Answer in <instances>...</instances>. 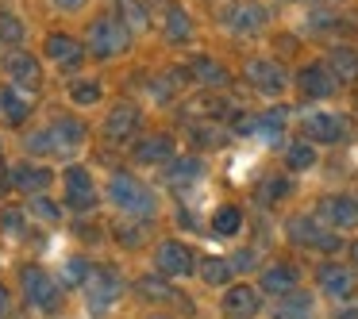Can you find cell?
Returning a JSON list of instances; mask_svg holds the SVG:
<instances>
[{"mask_svg": "<svg viewBox=\"0 0 358 319\" xmlns=\"http://www.w3.org/2000/svg\"><path fill=\"white\" fill-rule=\"evenodd\" d=\"M24 39H27L24 20H20L16 12H0V47L20 50V47H24Z\"/></svg>", "mask_w": 358, "mask_h": 319, "instance_id": "cell-32", "label": "cell"}, {"mask_svg": "<svg viewBox=\"0 0 358 319\" xmlns=\"http://www.w3.org/2000/svg\"><path fill=\"white\" fill-rule=\"evenodd\" d=\"M224 27L231 35H255L266 27V8L258 0H235L231 8L224 12Z\"/></svg>", "mask_w": 358, "mask_h": 319, "instance_id": "cell-17", "label": "cell"}, {"mask_svg": "<svg viewBox=\"0 0 358 319\" xmlns=\"http://www.w3.org/2000/svg\"><path fill=\"white\" fill-rule=\"evenodd\" d=\"M8 181H12V188H16V193L43 196L50 185H55V173H50L43 162H16L8 170Z\"/></svg>", "mask_w": 358, "mask_h": 319, "instance_id": "cell-16", "label": "cell"}, {"mask_svg": "<svg viewBox=\"0 0 358 319\" xmlns=\"http://www.w3.org/2000/svg\"><path fill=\"white\" fill-rule=\"evenodd\" d=\"M196 277L208 288H227V285H235V265H231V258H201Z\"/></svg>", "mask_w": 358, "mask_h": 319, "instance_id": "cell-26", "label": "cell"}, {"mask_svg": "<svg viewBox=\"0 0 358 319\" xmlns=\"http://www.w3.org/2000/svg\"><path fill=\"white\" fill-rule=\"evenodd\" d=\"M50 4H55V8H62V12H81L89 0H50Z\"/></svg>", "mask_w": 358, "mask_h": 319, "instance_id": "cell-45", "label": "cell"}, {"mask_svg": "<svg viewBox=\"0 0 358 319\" xmlns=\"http://www.w3.org/2000/svg\"><path fill=\"white\" fill-rule=\"evenodd\" d=\"M173 150H178L173 135L155 131V135H147V139H139V142H135L131 158H135L139 165H170V162H173Z\"/></svg>", "mask_w": 358, "mask_h": 319, "instance_id": "cell-21", "label": "cell"}, {"mask_svg": "<svg viewBox=\"0 0 358 319\" xmlns=\"http://www.w3.org/2000/svg\"><path fill=\"white\" fill-rule=\"evenodd\" d=\"M316 142H308V139H293L285 147V170L289 173H304V170H312L316 165Z\"/></svg>", "mask_w": 358, "mask_h": 319, "instance_id": "cell-28", "label": "cell"}, {"mask_svg": "<svg viewBox=\"0 0 358 319\" xmlns=\"http://www.w3.org/2000/svg\"><path fill=\"white\" fill-rule=\"evenodd\" d=\"M304 139L316 147H339L350 139V119L339 112H308L304 116Z\"/></svg>", "mask_w": 358, "mask_h": 319, "instance_id": "cell-8", "label": "cell"}, {"mask_svg": "<svg viewBox=\"0 0 358 319\" xmlns=\"http://www.w3.org/2000/svg\"><path fill=\"white\" fill-rule=\"evenodd\" d=\"M104 200L131 219H155L158 216V196L135 173H120V170L112 173L108 185H104Z\"/></svg>", "mask_w": 358, "mask_h": 319, "instance_id": "cell-1", "label": "cell"}, {"mask_svg": "<svg viewBox=\"0 0 358 319\" xmlns=\"http://www.w3.org/2000/svg\"><path fill=\"white\" fill-rule=\"evenodd\" d=\"M50 135H55V142H58V154H70V150L85 147L89 124L78 116H55L50 119Z\"/></svg>", "mask_w": 358, "mask_h": 319, "instance_id": "cell-23", "label": "cell"}, {"mask_svg": "<svg viewBox=\"0 0 358 319\" xmlns=\"http://www.w3.org/2000/svg\"><path fill=\"white\" fill-rule=\"evenodd\" d=\"M62 204L70 212H93L101 204V188H96L93 173L85 165H70L62 173Z\"/></svg>", "mask_w": 358, "mask_h": 319, "instance_id": "cell-7", "label": "cell"}, {"mask_svg": "<svg viewBox=\"0 0 358 319\" xmlns=\"http://www.w3.org/2000/svg\"><path fill=\"white\" fill-rule=\"evenodd\" d=\"M0 170H4V165H0ZM4 185H12V181L4 177V173H0V193H4Z\"/></svg>", "mask_w": 358, "mask_h": 319, "instance_id": "cell-47", "label": "cell"}, {"mask_svg": "<svg viewBox=\"0 0 358 319\" xmlns=\"http://www.w3.org/2000/svg\"><path fill=\"white\" fill-rule=\"evenodd\" d=\"M8 316H12V288L0 285V319H8Z\"/></svg>", "mask_w": 358, "mask_h": 319, "instance_id": "cell-43", "label": "cell"}, {"mask_svg": "<svg viewBox=\"0 0 358 319\" xmlns=\"http://www.w3.org/2000/svg\"><path fill=\"white\" fill-rule=\"evenodd\" d=\"M285 235H289V242H296V246H304V250H320V254H335V250L343 246V235L331 231V227H324L316 216H289Z\"/></svg>", "mask_w": 358, "mask_h": 319, "instance_id": "cell-5", "label": "cell"}, {"mask_svg": "<svg viewBox=\"0 0 358 319\" xmlns=\"http://www.w3.org/2000/svg\"><path fill=\"white\" fill-rule=\"evenodd\" d=\"M289 177H270V181H262V188H258V200L262 204H278L281 196H289Z\"/></svg>", "mask_w": 358, "mask_h": 319, "instance_id": "cell-40", "label": "cell"}, {"mask_svg": "<svg viewBox=\"0 0 358 319\" xmlns=\"http://www.w3.org/2000/svg\"><path fill=\"white\" fill-rule=\"evenodd\" d=\"M0 231L8 239H24L27 231V208H4L0 212Z\"/></svg>", "mask_w": 358, "mask_h": 319, "instance_id": "cell-36", "label": "cell"}, {"mask_svg": "<svg viewBox=\"0 0 358 319\" xmlns=\"http://www.w3.org/2000/svg\"><path fill=\"white\" fill-rule=\"evenodd\" d=\"M4 73H8V85H16L20 93H39L43 85V66L31 50H8L4 54Z\"/></svg>", "mask_w": 358, "mask_h": 319, "instance_id": "cell-12", "label": "cell"}, {"mask_svg": "<svg viewBox=\"0 0 358 319\" xmlns=\"http://www.w3.org/2000/svg\"><path fill=\"white\" fill-rule=\"evenodd\" d=\"M335 319H358V304L355 300L339 304V308H335Z\"/></svg>", "mask_w": 358, "mask_h": 319, "instance_id": "cell-44", "label": "cell"}, {"mask_svg": "<svg viewBox=\"0 0 358 319\" xmlns=\"http://www.w3.org/2000/svg\"><path fill=\"white\" fill-rule=\"evenodd\" d=\"M101 96H104L101 81H93V77H85V81H70V101L78 104V108H89V104H96Z\"/></svg>", "mask_w": 358, "mask_h": 319, "instance_id": "cell-35", "label": "cell"}, {"mask_svg": "<svg viewBox=\"0 0 358 319\" xmlns=\"http://www.w3.org/2000/svg\"><path fill=\"white\" fill-rule=\"evenodd\" d=\"M150 262H155V273H162V277H170V281H181V277H193L196 265H201V258L193 254L189 242L162 239L155 246V254H150Z\"/></svg>", "mask_w": 358, "mask_h": 319, "instance_id": "cell-6", "label": "cell"}, {"mask_svg": "<svg viewBox=\"0 0 358 319\" xmlns=\"http://www.w3.org/2000/svg\"><path fill=\"white\" fill-rule=\"evenodd\" d=\"M147 319H170V316H158V311H155V316H147Z\"/></svg>", "mask_w": 358, "mask_h": 319, "instance_id": "cell-48", "label": "cell"}, {"mask_svg": "<svg viewBox=\"0 0 358 319\" xmlns=\"http://www.w3.org/2000/svg\"><path fill=\"white\" fill-rule=\"evenodd\" d=\"M135 288H139V292L147 296V300H173V288L166 285V277H162V273H158V277H143Z\"/></svg>", "mask_w": 358, "mask_h": 319, "instance_id": "cell-39", "label": "cell"}, {"mask_svg": "<svg viewBox=\"0 0 358 319\" xmlns=\"http://www.w3.org/2000/svg\"><path fill=\"white\" fill-rule=\"evenodd\" d=\"M243 73H247V81L258 89V93H266V96H281V93L289 89L285 66H278L273 58H250Z\"/></svg>", "mask_w": 358, "mask_h": 319, "instance_id": "cell-14", "label": "cell"}, {"mask_svg": "<svg viewBox=\"0 0 358 319\" xmlns=\"http://www.w3.org/2000/svg\"><path fill=\"white\" fill-rule=\"evenodd\" d=\"M327 70L335 73V81H355L358 77V54L350 47H331V54H327Z\"/></svg>", "mask_w": 358, "mask_h": 319, "instance_id": "cell-31", "label": "cell"}, {"mask_svg": "<svg viewBox=\"0 0 358 319\" xmlns=\"http://www.w3.org/2000/svg\"><path fill=\"white\" fill-rule=\"evenodd\" d=\"M43 54L50 58V62L58 66V70H78L81 62H85V43H78L73 35H47V43H43Z\"/></svg>", "mask_w": 358, "mask_h": 319, "instance_id": "cell-19", "label": "cell"}, {"mask_svg": "<svg viewBox=\"0 0 358 319\" xmlns=\"http://www.w3.org/2000/svg\"><path fill=\"white\" fill-rule=\"evenodd\" d=\"M350 262H355V269H358V239L350 242Z\"/></svg>", "mask_w": 358, "mask_h": 319, "instance_id": "cell-46", "label": "cell"}, {"mask_svg": "<svg viewBox=\"0 0 358 319\" xmlns=\"http://www.w3.org/2000/svg\"><path fill=\"white\" fill-rule=\"evenodd\" d=\"M296 85H301V93L308 96V101H327V96L339 89V81H335L331 70H327V62H308L301 73H296Z\"/></svg>", "mask_w": 358, "mask_h": 319, "instance_id": "cell-20", "label": "cell"}, {"mask_svg": "<svg viewBox=\"0 0 358 319\" xmlns=\"http://www.w3.org/2000/svg\"><path fill=\"white\" fill-rule=\"evenodd\" d=\"M270 319H320L316 292L296 288V292H289V296H278L273 308H270Z\"/></svg>", "mask_w": 358, "mask_h": 319, "instance_id": "cell-22", "label": "cell"}, {"mask_svg": "<svg viewBox=\"0 0 358 319\" xmlns=\"http://www.w3.org/2000/svg\"><path fill=\"white\" fill-rule=\"evenodd\" d=\"M116 8H120V16H124V24L131 27V31H147L150 27V12H147L143 0H116Z\"/></svg>", "mask_w": 358, "mask_h": 319, "instance_id": "cell-34", "label": "cell"}, {"mask_svg": "<svg viewBox=\"0 0 358 319\" xmlns=\"http://www.w3.org/2000/svg\"><path fill=\"white\" fill-rule=\"evenodd\" d=\"M127 47H131V27H127L116 12H104V16H96L93 24H89L85 50L93 58H120V54H127Z\"/></svg>", "mask_w": 358, "mask_h": 319, "instance_id": "cell-3", "label": "cell"}, {"mask_svg": "<svg viewBox=\"0 0 358 319\" xmlns=\"http://www.w3.org/2000/svg\"><path fill=\"white\" fill-rule=\"evenodd\" d=\"M316 219L331 231H355L358 227V196H347V193H335V196H324L316 204Z\"/></svg>", "mask_w": 358, "mask_h": 319, "instance_id": "cell-11", "label": "cell"}, {"mask_svg": "<svg viewBox=\"0 0 358 319\" xmlns=\"http://www.w3.org/2000/svg\"><path fill=\"white\" fill-rule=\"evenodd\" d=\"M258 288H262L266 296H289L301 288V269H296L293 262H270L262 273H258Z\"/></svg>", "mask_w": 358, "mask_h": 319, "instance_id": "cell-15", "label": "cell"}, {"mask_svg": "<svg viewBox=\"0 0 358 319\" xmlns=\"http://www.w3.org/2000/svg\"><path fill=\"white\" fill-rule=\"evenodd\" d=\"M235 131L255 135V139H262V142H278V139H285V112L270 108V112H262V116H243L239 124H235Z\"/></svg>", "mask_w": 358, "mask_h": 319, "instance_id": "cell-18", "label": "cell"}, {"mask_svg": "<svg viewBox=\"0 0 358 319\" xmlns=\"http://www.w3.org/2000/svg\"><path fill=\"white\" fill-rule=\"evenodd\" d=\"M20 292H24L27 308L39 311V316H58V311H62V300H66L62 281L50 269H43V265H24V269H20Z\"/></svg>", "mask_w": 358, "mask_h": 319, "instance_id": "cell-2", "label": "cell"}, {"mask_svg": "<svg viewBox=\"0 0 358 319\" xmlns=\"http://www.w3.org/2000/svg\"><path fill=\"white\" fill-rule=\"evenodd\" d=\"M27 116H31V101H27V93H20L16 85H0V119L12 127L27 124Z\"/></svg>", "mask_w": 358, "mask_h": 319, "instance_id": "cell-25", "label": "cell"}, {"mask_svg": "<svg viewBox=\"0 0 358 319\" xmlns=\"http://www.w3.org/2000/svg\"><path fill=\"white\" fill-rule=\"evenodd\" d=\"M27 216H31V219H47V223H58V219H62V208L43 193V196H31V200H27Z\"/></svg>", "mask_w": 358, "mask_h": 319, "instance_id": "cell-38", "label": "cell"}, {"mask_svg": "<svg viewBox=\"0 0 358 319\" xmlns=\"http://www.w3.org/2000/svg\"><path fill=\"white\" fill-rule=\"evenodd\" d=\"M81 292H85V308L93 311V316H108V311L120 308L127 285H124V277H120V269H112V265H93V273H89Z\"/></svg>", "mask_w": 358, "mask_h": 319, "instance_id": "cell-4", "label": "cell"}, {"mask_svg": "<svg viewBox=\"0 0 358 319\" xmlns=\"http://www.w3.org/2000/svg\"><path fill=\"white\" fill-rule=\"evenodd\" d=\"M204 177V162L201 158H173L170 162V170H166V185L173 188V193H185L189 185H196V181Z\"/></svg>", "mask_w": 358, "mask_h": 319, "instance_id": "cell-24", "label": "cell"}, {"mask_svg": "<svg viewBox=\"0 0 358 319\" xmlns=\"http://www.w3.org/2000/svg\"><path fill=\"white\" fill-rule=\"evenodd\" d=\"M193 135L204 142V147H220V142H224V131H220V127H212V124L208 127H196Z\"/></svg>", "mask_w": 358, "mask_h": 319, "instance_id": "cell-41", "label": "cell"}, {"mask_svg": "<svg viewBox=\"0 0 358 319\" xmlns=\"http://www.w3.org/2000/svg\"><path fill=\"white\" fill-rule=\"evenodd\" d=\"M162 27H166V39L170 43H185L189 35H193V20H189V12L181 8V4H170V8H166Z\"/></svg>", "mask_w": 358, "mask_h": 319, "instance_id": "cell-29", "label": "cell"}, {"mask_svg": "<svg viewBox=\"0 0 358 319\" xmlns=\"http://www.w3.org/2000/svg\"><path fill=\"white\" fill-rule=\"evenodd\" d=\"M89 273H93V262H85V258H66L58 281H62V288H85Z\"/></svg>", "mask_w": 358, "mask_h": 319, "instance_id": "cell-33", "label": "cell"}, {"mask_svg": "<svg viewBox=\"0 0 358 319\" xmlns=\"http://www.w3.org/2000/svg\"><path fill=\"white\" fill-rule=\"evenodd\" d=\"M262 288L258 285H247V281H235V285L224 288L220 296V316L224 319H255L262 311Z\"/></svg>", "mask_w": 358, "mask_h": 319, "instance_id": "cell-9", "label": "cell"}, {"mask_svg": "<svg viewBox=\"0 0 358 319\" xmlns=\"http://www.w3.org/2000/svg\"><path fill=\"white\" fill-rule=\"evenodd\" d=\"M208 231L216 235V239H235V235L243 231V212L235 208V204H220L208 219Z\"/></svg>", "mask_w": 358, "mask_h": 319, "instance_id": "cell-27", "label": "cell"}, {"mask_svg": "<svg viewBox=\"0 0 358 319\" xmlns=\"http://www.w3.org/2000/svg\"><path fill=\"white\" fill-rule=\"evenodd\" d=\"M189 73H193L204 89H224L227 85V70L220 62H212V58H193V62H189Z\"/></svg>", "mask_w": 358, "mask_h": 319, "instance_id": "cell-30", "label": "cell"}, {"mask_svg": "<svg viewBox=\"0 0 358 319\" xmlns=\"http://www.w3.org/2000/svg\"><path fill=\"white\" fill-rule=\"evenodd\" d=\"M147 93L155 96V101H170L173 96V85L166 77H158V81H147Z\"/></svg>", "mask_w": 358, "mask_h": 319, "instance_id": "cell-42", "label": "cell"}, {"mask_svg": "<svg viewBox=\"0 0 358 319\" xmlns=\"http://www.w3.org/2000/svg\"><path fill=\"white\" fill-rule=\"evenodd\" d=\"M24 150L27 154H58V142H55V135H50V127H39V131H31L24 139Z\"/></svg>", "mask_w": 358, "mask_h": 319, "instance_id": "cell-37", "label": "cell"}, {"mask_svg": "<svg viewBox=\"0 0 358 319\" xmlns=\"http://www.w3.org/2000/svg\"><path fill=\"white\" fill-rule=\"evenodd\" d=\"M139 127H143V108L131 104V101H120V104L108 108L101 131H104L108 142H124V139H131V135H139Z\"/></svg>", "mask_w": 358, "mask_h": 319, "instance_id": "cell-13", "label": "cell"}, {"mask_svg": "<svg viewBox=\"0 0 358 319\" xmlns=\"http://www.w3.org/2000/svg\"><path fill=\"white\" fill-rule=\"evenodd\" d=\"M355 269L350 265H343V262H320L316 265V292H324L327 300H335V304H347V300H355Z\"/></svg>", "mask_w": 358, "mask_h": 319, "instance_id": "cell-10", "label": "cell"}]
</instances>
